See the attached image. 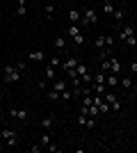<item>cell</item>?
Listing matches in <instances>:
<instances>
[{"label":"cell","instance_id":"277c9868","mask_svg":"<svg viewBox=\"0 0 137 153\" xmlns=\"http://www.w3.org/2000/svg\"><path fill=\"white\" fill-rule=\"evenodd\" d=\"M9 117H12V119H16V121H27V119H30V110H25V108L9 110Z\"/></svg>","mask_w":137,"mask_h":153},{"label":"cell","instance_id":"5b68a950","mask_svg":"<svg viewBox=\"0 0 137 153\" xmlns=\"http://www.w3.org/2000/svg\"><path fill=\"white\" fill-rule=\"evenodd\" d=\"M50 89H55V91H59V94H62V91H66L69 89V78H55V80H53V87Z\"/></svg>","mask_w":137,"mask_h":153},{"label":"cell","instance_id":"9c48e42d","mask_svg":"<svg viewBox=\"0 0 137 153\" xmlns=\"http://www.w3.org/2000/svg\"><path fill=\"white\" fill-rule=\"evenodd\" d=\"M27 59H32V62H44L46 53L44 51H32V53H27Z\"/></svg>","mask_w":137,"mask_h":153},{"label":"cell","instance_id":"1f68e13d","mask_svg":"<svg viewBox=\"0 0 137 153\" xmlns=\"http://www.w3.org/2000/svg\"><path fill=\"white\" fill-rule=\"evenodd\" d=\"M73 44H76V46H82V44H85V37H82V34L73 37Z\"/></svg>","mask_w":137,"mask_h":153},{"label":"cell","instance_id":"60d3db41","mask_svg":"<svg viewBox=\"0 0 137 153\" xmlns=\"http://www.w3.org/2000/svg\"><path fill=\"white\" fill-rule=\"evenodd\" d=\"M0 82H5V76H0Z\"/></svg>","mask_w":137,"mask_h":153},{"label":"cell","instance_id":"7a4b0ae2","mask_svg":"<svg viewBox=\"0 0 137 153\" xmlns=\"http://www.w3.org/2000/svg\"><path fill=\"white\" fill-rule=\"evenodd\" d=\"M0 135H2V140L7 142V146H16V142H19L16 130H12V128H2V130H0Z\"/></svg>","mask_w":137,"mask_h":153},{"label":"cell","instance_id":"52a82bcc","mask_svg":"<svg viewBox=\"0 0 137 153\" xmlns=\"http://www.w3.org/2000/svg\"><path fill=\"white\" fill-rule=\"evenodd\" d=\"M27 14V0H16V16H25Z\"/></svg>","mask_w":137,"mask_h":153},{"label":"cell","instance_id":"ac0fdd59","mask_svg":"<svg viewBox=\"0 0 137 153\" xmlns=\"http://www.w3.org/2000/svg\"><path fill=\"white\" fill-rule=\"evenodd\" d=\"M110 66H112V59H110V57L101 59V71H105V73H107V71H110Z\"/></svg>","mask_w":137,"mask_h":153},{"label":"cell","instance_id":"ba28073f","mask_svg":"<svg viewBox=\"0 0 137 153\" xmlns=\"http://www.w3.org/2000/svg\"><path fill=\"white\" fill-rule=\"evenodd\" d=\"M44 78L46 80H55V78H57V69H55V66H50V64H46V71H44Z\"/></svg>","mask_w":137,"mask_h":153},{"label":"cell","instance_id":"ffe728a7","mask_svg":"<svg viewBox=\"0 0 137 153\" xmlns=\"http://www.w3.org/2000/svg\"><path fill=\"white\" fill-rule=\"evenodd\" d=\"M80 98H82V105H91V103H94V98H91V91H85Z\"/></svg>","mask_w":137,"mask_h":153},{"label":"cell","instance_id":"4dcf8cb0","mask_svg":"<svg viewBox=\"0 0 137 153\" xmlns=\"http://www.w3.org/2000/svg\"><path fill=\"white\" fill-rule=\"evenodd\" d=\"M112 16H114V21H121V19H124V9H114Z\"/></svg>","mask_w":137,"mask_h":153},{"label":"cell","instance_id":"6da1fadb","mask_svg":"<svg viewBox=\"0 0 137 153\" xmlns=\"http://www.w3.org/2000/svg\"><path fill=\"white\" fill-rule=\"evenodd\" d=\"M2 76H5V82H19L21 80V73H19V69H16V64H5Z\"/></svg>","mask_w":137,"mask_h":153},{"label":"cell","instance_id":"484cf974","mask_svg":"<svg viewBox=\"0 0 137 153\" xmlns=\"http://www.w3.org/2000/svg\"><path fill=\"white\" fill-rule=\"evenodd\" d=\"M78 34H80V30H78V27H76V25H73V23H71V25H69V37H78Z\"/></svg>","mask_w":137,"mask_h":153},{"label":"cell","instance_id":"836d02e7","mask_svg":"<svg viewBox=\"0 0 137 153\" xmlns=\"http://www.w3.org/2000/svg\"><path fill=\"white\" fill-rule=\"evenodd\" d=\"M126 44H128V46H137V37H135V34L128 37V39H126Z\"/></svg>","mask_w":137,"mask_h":153},{"label":"cell","instance_id":"44dd1931","mask_svg":"<svg viewBox=\"0 0 137 153\" xmlns=\"http://www.w3.org/2000/svg\"><path fill=\"white\" fill-rule=\"evenodd\" d=\"M94 44H96L98 51H101V48H105V37H103V34H98V37L94 39Z\"/></svg>","mask_w":137,"mask_h":153},{"label":"cell","instance_id":"2e32d148","mask_svg":"<svg viewBox=\"0 0 137 153\" xmlns=\"http://www.w3.org/2000/svg\"><path fill=\"white\" fill-rule=\"evenodd\" d=\"M119 82H121V87H124V89H128V91H130L133 85H135V82H133V78H124V80H119Z\"/></svg>","mask_w":137,"mask_h":153},{"label":"cell","instance_id":"8fae6325","mask_svg":"<svg viewBox=\"0 0 137 153\" xmlns=\"http://www.w3.org/2000/svg\"><path fill=\"white\" fill-rule=\"evenodd\" d=\"M133 34H135V30H133V25H124V27H121V32H119V37L124 39V41H126V39H128V37H133Z\"/></svg>","mask_w":137,"mask_h":153},{"label":"cell","instance_id":"d590c367","mask_svg":"<svg viewBox=\"0 0 137 153\" xmlns=\"http://www.w3.org/2000/svg\"><path fill=\"white\" fill-rule=\"evenodd\" d=\"M112 44H114V37H105V46H107V48H112Z\"/></svg>","mask_w":137,"mask_h":153},{"label":"cell","instance_id":"8992f818","mask_svg":"<svg viewBox=\"0 0 137 153\" xmlns=\"http://www.w3.org/2000/svg\"><path fill=\"white\" fill-rule=\"evenodd\" d=\"M105 101L110 103V108H112V112H114V110H121V103L117 101V96L112 94V91H105Z\"/></svg>","mask_w":137,"mask_h":153},{"label":"cell","instance_id":"ab89813d","mask_svg":"<svg viewBox=\"0 0 137 153\" xmlns=\"http://www.w3.org/2000/svg\"><path fill=\"white\" fill-rule=\"evenodd\" d=\"M105 2H110V5H114V2H117V0H105Z\"/></svg>","mask_w":137,"mask_h":153},{"label":"cell","instance_id":"603a6c76","mask_svg":"<svg viewBox=\"0 0 137 153\" xmlns=\"http://www.w3.org/2000/svg\"><path fill=\"white\" fill-rule=\"evenodd\" d=\"M48 64H50V66H55V69H59V66H62V59H59V55H53Z\"/></svg>","mask_w":137,"mask_h":153},{"label":"cell","instance_id":"8d00e7d4","mask_svg":"<svg viewBox=\"0 0 137 153\" xmlns=\"http://www.w3.org/2000/svg\"><path fill=\"white\" fill-rule=\"evenodd\" d=\"M25 66H27V64L23 62V59H21V62H16V69H19V71H25Z\"/></svg>","mask_w":137,"mask_h":153},{"label":"cell","instance_id":"30bf717a","mask_svg":"<svg viewBox=\"0 0 137 153\" xmlns=\"http://www.w3.org/2000/svg\"><path fill=\"white\" fill-rule=\"evenodd\" d=\"M78 62H80L78 57H69L66 62H62V69H64V71H69V69H76V66H78Z\"/></svg>","mask_w":137,"mask_h":153},{"label":"cell","instance_id":"83f0119b","mask_svg":"<svg viewBox=\"0 0 137 153\" xmlns=\"http://www.w3.org/2000/svg\"><path fill=\"white\" fill-rule=\"evenodd\" d=\"M76 71H78V76H82V73H87V64L78 62V66H76Z\"/></svg>","mask_w":137,"mask_h":153},{"label":"cell","instance_id":"d6986e66","mask_svg":"<svg viewBox=\"0 0 137 153\" xmlns=\"http://www.w3.org/2000/svg\"><path fill=\"white\" fill-rule=\"evenodd\" d=\"M94 82L96 85H105V71H98L96 76H94Z\"/></svg>","mask_w":137,"mask_h":153},{"label":"cell","instance_id":"7402d4cb","mask_svg":"<svg viewBox=\"0 0 137 153\" xmlns=\"http://www.w3.org/2000/svg\"><path fill=\"white\" fill-rule=\"evenodd\" d=\"M103 12H105V16H112V14H114V5H110V2H103Z\"/></svg>","mask_w":137,"mask_h":153},{"label":"cell","instance_id":"9a60e30c","mask_svg":"<svg viewBox=\"0 0 137 153\" xmlns=\"http://www.w3.org/2000/svg\"><path fill=\"white\" fill-rule=\"evenodd\" d=\"M112 66H110V73H119V71H121V62H119L117 57H114V55H112Z\"/></svg>","mask_w":137,"mask_h":153},{"label":"cell","instance_id":"f1b7e54d","mask_svg":"<svg viewBox=\"0 0 137 153\" xmlns=\"http://www.w3.org/2000/svg\"><path fill=\"white\" fill-rule=\"evenodd\" d=\"M59 98H64V101H71V98H73V91H69V89L62 91V94H59Z\"/></svg>","mask_w":137,"mask_h":153},{"label":"cell","instance_id":"5bb4252c","mask_svg":"<svg viewBox=\"0 0 137 153\" xmlns=\"http://www.w3.org/2000/svg\"><path fill=\"white\" fill-rule=\"evenodd\" d=\"M80 19H82V14H80L78 9H71V12H69V23H78Z\"/></svg>","mask_w":137,"mask_h":153},{"label":"cell","instance_id":"4fadbf2b","mask_svg":"<svg viewBox=\"0 0 137 153\" xmlns=\"http://www.w3.org/2000/svg\"><path fill=\"white\" fill-rule=\"evenodd\" d=\"M105 82H107V87H110V89H112V87H117V85H119V78H117V73H110V76L105 78Z\"/></svg>","mask_w":137,"mask_h":153},{"label":"cell","instance_id":"d6a6232c","mask_svg":"<svg viewBox=\"0 0 137 153\" xmlns=\"http://www.w3.org/2000/svg\"><path fill=\"white\" fill-rule=\"evenodd\" d=\"M44 12L48 14V16H53V14H55V5H46V7H44Z\"/></svg>","mask_w":137,"mask_h":153},{"label":"cell","instance_id":"7c38bea8","mask_svg":"<svg viewBox=\"0 0 137 153\" xmlns=\"http://www.w3.org/2000/svg\"><path fill=\"white\" fill-rule=\"evenodd\" d=\"M53 46H55V51H64V46H66V39H64V37H55Z\"/></svg>","mask_w":137,"mask_h":153},{"label":"cell","instance_id":"f546056e","mask_svg":"<svg viewBox=\"0 0 137 153\" xmlns=\"http://www.w3.org/2000/svg\"><path fill=\"white\" fill-rule=\"evenodd\" d=\"M87 128H96V117H87Z\"/></svg>","mask_w":137,"mask_h":153},{"label":"cell","instance_id":"d4e9b609","mask_svg":"<svg viewBox=\"0 0 137 153\" xmlns=\"http://www.w3.org/2000/svg\"><path fill=\"white\" fill-rule=\"evenodd\" d=\"M39 123H41V128H50L53 126V117H44Z\"/></svg>","mask_w":137,"mask_h":153},{"label":"cell","instance_id":"4316f807","mask_svg":"<svg viewBox=\"0 0 137 153\" xmlns=\"http://www.w3.org/2000/svg\"><path fill=\"white\" fill-rule=\"evenodd\" d=\"M57 98H59V91H55V89H50V91H48V101H57Z\"/></svg>","mask_w":137,"mask_h":153},{"label":"cell","instance_id":"b9f144b4","mask_svg":"<svg viewBox=\"0 0 137 153\" xmlns=\"http://www.w3.org/2000/svg\"><path fill=\"white\" fill-rule=\"evenodd\" d=\"M0 98H2V91H0Z\"/></svg>","mask_w":137,"mask_h":153},{"label":"cell","instance_id":"e575fe53","mask_svg":"<svg viewBox=\"0 0 137 153\" xmlns=\"http://www.w3.org/2000/svg\"><path fill=\"white\" fill-rule=\"evenodd\" d=\"M87 123V114H78V126H85Z\"/></svg>","mask_w":137,"mask_h":153},{"label":"cell","instance_id":"3957f363","mask_svg":"<svg viewBox=\"0 0 137 153\" xmlns=\"http://www.w3.org/2000/svg\"><path fill=\"white\" fill-rule=\"evenodd\" d=\"M80 21H82L85 25H96V23H98L96 9H91V7H89V9H85V12H82V19H80Z\"/></svg>","mask_w":137,"mask_h":153},{"label":"cell","instance_id":"f35d334b","mask_svg":"<svg viewBox=\"0 0 137 153\" xmlns=\"http://www.w3.org/2000/svg\"><path fill=\"white\" fill-rule=\"evenodd\" d=\"M130 94H133V96H137V85H133V89H130Z\"/></svg>","mask_w":137,"mask_h":153},{"label":"cell","instance_id":"e0dca14e","mask_svg":"<svg viewBox=\"0 0 137 153\" xmlns=\"http://www.w3.org/2000/svg\"><path fill=\"white\" fill-rule=\"evenodd\" d=\"M50 142H53L50 133H44V135H41V140H39V144H41V146H48V144H50Z\"/></svg>","mask_w":137,"mask_h":153},{"label":"cell","instance_id":"cb8c5ba5","mask_svg":"<svg viewBox=\"0 0 137 153\" xmlns=\"http://www.w3.org/2000/svg\"><path fill=\"white\" fill-rule=\"evenodd\" d=\"M98 108H101V114H105V112H112V108H110V103H107V101H101V105H98Z\"/></svg>","mask_w":137,"mask_h":153},{"label":"cell","instance_id":"74e56055","mask_svg":"<svg viewBox=\"0 0 137 153\" xmlns=\"http://www.w3.org/2000/svg\"><path fill=\"white\" fill-rule=\"evenodd\" d=\"M130 73H137V62H130Z\"/></svg>","mask_w":137,"mask_h":153},{"label":"cell","instance_id":"7bdbcfd3","mask_svg":"<svg viewBox=\"0 0 137 153\" xmlns=\"http://www.w3.org/2000/svg\"><path fill=\"white\" fill-rule=\"evenodd\" d=\"M135 98H137V96H135Z\"/></svg>","mask_w":137,"mask_h":153}]
</instances>
